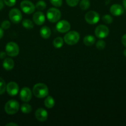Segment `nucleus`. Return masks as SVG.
I'll return each mask as SVG.
<instances>
[{"mask_svg":"<svg viewBox=\"0 0 126 126\" xmlns=\"http://www.w3.org/2000/svg\"><path fill=\"white\" fill-rule=\"evenodd\" d=\"M33 95L37 98H43L48 96L49 89L46 84L43 83H37L33 87Z\"/></svg>","mask_w":126,"mask_h":126,"instance_id":"obj_1","label":"nucleus"},{"mask_svg":"<svg viewBox=\"0 0 126 126\" xmlns=\"http://www.w3.org/2000/svg\"><path fill=\"white\" fill-rule=\"evenodd\" d=\"M80 39V34L75 31L69 32L64 36V41L68 45H75Z\"/></svg>","mask_w":126,"mask_h":126,"instance_id":"obj_2","label":"nucleus"},{"mask_svg":"<svg viewBox=\"0 0 126 126\" xmlns=\"http://www.w3.org/2000/svg\"><path fill=\"white\" fill-rule=\"evenodd\" d=\"M5 111L8 114H14L19 110V103L15 100H11L6 103L4 107Z\"/></svg>","mask_w":126,"mask_h":126,"instance_id":"obj_3","label":"nucleus"},{"mask_svg":"<svg viewBox=\"0 0 126 126\" xmlns=\"http://www.w3.org/2000/svg\"><path fill=\"white\" fill-rule=\"evenodd\" d=\"M61 13L58 9L51 7L47 11V18L49 22L52 23H56L58 22L61 18Z\"/></svg>","mask_w":126,"mask_h":126,"instance_id":"obj_4","label":"nucleus"},{"mask_svg":"<svg viewBox=\"0 0 126 126\" xmlns=\"http://www.w3.org/2000/svg\"><path fill=\"white\" fill-rule=\"evenodd\" d=\"M6 52L10 57H16L19 53V47L14 42H9L6 46Z\"/></svg>","mask_w":126,"mask_h":126,"instance_id":"obj_5","label":"nucleus"},{"mask_svg":"<svg viewBox=\"0 0 126 126\" xmlns=\"http://www.w3.org/2000/svg\"><path fill=\"white\" fill-rule=\"evenodd\" d=\"M100 15L95 11H89L86 13L85 16V21L90 25H95L100 20Z\"/></svg>","mask_w":126,"mask_h":126,"instance_id":"obj_6","label":"nucleus"},{"mask_svg":"<svg viewBox=\"0 0 126 126\" xmlns=\"http://www.w3.org/2000/svg\"><path fill=\"white\" fill-rule=\"evenodd\" d=\"M21 8L26 14H31L35 10V6L31 1L23 0L21 3Z\"/></svg>","mask_w":126,"mask_h":126,"instance_id":"obj_7","label":"nucleus"},{"mask_svg":"<svg viewBox=\"0 0 126 126\" xmlns=\"http://www.w3.org/2000/svg\"><path fill=\"white\" fill-rule=\"evenodd\" d=\"M109 28L104 25H100L96 28L95 30V34L98 38L104 39L109 35Z\"/></svg>","mask_w":126,"mask_h":126,"instance_id":"obj_8","label":"nucleus"},{"mask_svg":"<svg viewBox=\"0 0 126 126\" xmlns=\"http://www.w3.org/2000/svg\"><path fill=\"white\" fill-rule=\"evenodd\" d=\"M9 17L11 22L14 23H19L22 19V15L18 9H12L9 13Z\"/></svg>","mask_w":126,"mask_h":126,"instance_id":"obj_9","label":"nucleus"},{"mask_svg":"<svg viewBox=\"0 0 126 126\" xmlns=\"http://www.w3.org/2000/svg\"><path fill=\"white\" fill-rule=\"evenodd\" d=\"M32 97V92L29 88L27 87H23L20 92V98L21 100L24 102L30 101Z\"/></svg>","mask_w":126,"mask_h":126,"instance_id":"obj_10","label":"nucleus"},{"mask_svg":"<svg viewBox=\"0 0 126 126\" xmlns=\"http://www.w3.org/2000/svg\"><path fill=\"white\" fill-rule=\"evenodd\" d=\"M56 28L57 31L59 33H67L70 30V25L69 22L63 20L58 22V23L56 24Z\"/></svg>","mask_w":126,"mask_h":126,"instance_id":"obj_11","label":"nucleus"},{"mask_svg":"<svg viewBox=\"0 0 126 126\" xmlns=\"http://www.w3.org/2000/svg\"><path fill=\"white\" fill-rule=\"evenodd\" d=\"M19 90V86L16 82L11 81L9 82L6 86V91L7 94L10 95L11 96H15L18 94Z\"/></svg>","mask_w":126,"mask_h":126,"instance_id":"obj_12","label":"nucleus"},{"mask_svg":"<svg viewBox=\"0 0 126 126\" xmlns=\"http://www.w3.org/2000/svg\"><path fill=\"white\" fill-rule=\"evenodd\" d=\"M35 115L36 119L40 122L46 121L48 117V112L46 111V110L42 108H38L36 110Z\"/></svg>","mask_w":126,"mask_h":126,"instance_id":"obj_13","label":"nucleus"},{"mask_svg":"<svg viewBox=\"0 0 126 126\" xmlns=\"http://www.w3.org/2000/svg\"><path fill=\"white\" fill-rule=\"evenodd\" d=\"M33 22L37 25H42L45 22V16L42 12H37L33 16Z\"/></svg>","mask_w":126,"mask_h":126,"instance_id":"obj_14","label":"nucleus"},{"mask_svg":"<svg viewBox=\"0 0 126 126\" xmlns=\"http://www.w3.org/2000/svg\"><path fill=\"white\" fill-rule=\"evenodd\" d=\"M124 7L118 4L112 5L110 7V12L114 16H119L123 14Z\"/></svg>","mask_w":126,"mask_h":126,"instance_id":"obj_15","label":"nucleus"},{"mask_svg":"<svg viewBox=\"0 0 126 126\" xmlns=\"http://www.w3.org/2000/svg\"><path fill=\"white\" fill-rule=\"evenodd\" d=\"M2 66L6 70H11L14 67V62L11 58H6L2 63Z\"/></svg>","mask_w":126,"mask_h":126,"instance_id":"obj_16","label":"nucleus"},{"mask_svg":"<svg viewBox=\"0 0 126 126\" xmlns=\"http://www.w3.org/2000/svg\"><path fill=\"white\" fill-rule=\"evenodd\" d=\"M41 36L44 39H48L50 37L51 34V31L50 28L47 26H44L42 27L40 31Z\"/></svg>","mask_w":126,"mask_h":126,"instance_id":"obj_17","label":"nucleus"},{"mask_svg":"<svg viewBox=\"0 0 126 126\" xmlns=\"http://www.w3.org/2000/svg\"><path fill=\"white\" fill-rule=\"evenodd\" d=\"M96 42V39L92 35H87L84 37V43L86 46H91Z\"/></svg>","mask_w":126,"mask_h":126,"instance_id":"obj_18","label":"nucleus"},{"mask_svg":"<svg viewBox=\"0 0 126 126\" xmlns=\"http://www.w3.org/2000/svg\"><path fill=\"white\" fill-rule=\"evenodd\" d=\"M44 104L46 108H52L55 105V101L51 96H46V98L44 100Z\"/></svg>","mask_w":126,"mask_h":126,"instance_id":"obj_19","label":"nucleus"},{"mask_svg":"<svg viewBox=\"0 0 126 126\" xmlns=\"http://www.w3.org/2000/svg\"><path fill=\"white\" fill-rule=\"evenodd\" d=\"M64 44V40L61 37H57L53 41V44L54 47L57 49H59V48L62 47Z\"/></svg>","mask_w":126,"mask_h":126,"instance_id":"obj_20","label":"nucleus"},{"mask_svg":"<svg viewBox=\"0 0 126 126\" xmlns=\"http://www.w3.org/2000/svg\"><path fill=\"white\" fill-rule=\"evenodd\" d=\"M22 26L26 29L31 30L34 27V24L30 19H25L22 21Z\"/></svg>","mask_w":126,"mask_h":126,"instance_id":"obj_21","label":"nucleus"},{"mask_svg":"<svg viewBox=\"0 0 126 126\" xmlns=\"http://www.w3.org/2000/svg\"><path fill=\"white\" fill-rule=\"evenodd\" d=\"M21 109L22 113H25V114H28L32 110V108L31 105L28 104V103H23V104H22V106H21Z\"/></svg>","mask_w":126,"mask_h":126,"instance_id":"obj_22","label":"nucleus"},{"mask_svg":"<svg viewBox=\"0 0 126 126\" xmlns=\"http://www.w3.org/2000/svg\"><path fill=\"white\" fill-rule=\"evenodd\" d=\"M90 6V2L89 0H82L80 2V7L82 10H87Z\"/></svg>","mask_w":126,"mask_h":126,"instance_id":"obj_23","label":"nucleus"},{"mask_svg":"<svg viewBox=\"0 0 126 126\" xmlns=\"http://www.w3.org/2000/svg\"><path fill=\"white\" fill-rule=\"evenodd\" d=\"M35 7L39 11H43L46 7V4L43 1H39L36 4Z\"/></svg>","mask_w":126,"mask_h":126,"instance_id":"obj_24","label":"nucleus"},{"mask_svg":"<svg viewBox=\"0 0 126 126\" xmlns=\"http://www.w3.org/2000/svg\"><path fill=\"white\" fill-rule=\"evenodd\" d=\"M102 20L103 21L104 23H106V24H111L113 21V18L110 15L106 14L103 16Z\"/></svg>","mask_w":126,"mask_h":126,"instance_id":"obj_25","label":"nucleus"},{"mask_svg":"<svg viewBox=\"0 0 126 126\" xmlns=\"http://www.w3.org/2000/svg\"><path fill=\"white\" fill-rule=\"evenodd\" d=\"M6 90V82H5V81H4L3 79L0 78V95L4 93Z\"/></svg>","mask_w":126,"mask_h":126,"instance_id":"obj_26","label":"nucleus"},{"mask_svg":"<svg viewBox=\"0 0 126 126\" xmlns=\"http://www.w3.org/2000/svg\"><path fill=\"white\" fill-rule=\"evenodd\" d=\"M105 47H106V43L105 41L99 40L96 43V47L99 50H103L105 49Z\"/></svg>","mask_w":126,"mask_h":126,"instance_id":"obj_27","label":"nucleus"},{"mask_svg":"<svg viewBox=\"0 0 126 126\" xmlns=\"http://www.w3.org/2000/svg\"><path fill=\"white\" fill-rule=\"evenodd\" d=\"M51 4L57 7H61L63 4V0H49Z\"/></svg>","mask_w":126,"mask_h":126,"instance_id":"obj_28","label":"nucleus"},{"mask_svg":"<svg viewBox=\"0 0 126 126\" xmlns=\"http://www.w3.org/2000/svg\"><path fill=\"white\" fill-rule=\"evenodd\" d=\"M80 0H66V2L70 7H75L79 2Z\"/></svg>","mask_w":126,"mask_h":126,"instance_id":"obj_29","label":"nucleus"},{"mask_svg":"<svg viewBox=\"0 0 126 126\" xmlns=\"http://www.w3.org/2000/svg\"><path fill=\"white\" fill-rule=\"evenodd\" d=\"M11 26V23L10 22H9L8 20H4L1 23V28L2 29L4 30H7Z\"/></svg>","mask_w":126,"mask_h":126,"instance_id":"obj_30","label":"nucleus"},{"mask_svg":"<svg viewBox=\"0 0 126 126\" xmlns=\"http://www.w3.org/2000/svg\"><path fill=\"white\" fill-rule=\"evenodd\" d=\"M4 2L7 6L12 7V6H14L16 4V0H4Z\"/></svg>","mask_w":126,"mask_h":126,"instance_id":"obj_31","label":"nucleus"},{"mask_svg":"<svg viewBox=\"0 0 126 126\" xmlns=\"http://www.w3.org/2000/svg\"><path fill=\"white\" fill-rule=\"evenodd\" d=\"M121 41H122V44H123V45L126 47V34H124V35L122 36Z\"/></svg>","mask_w":126,"mask_h":126,"instance_id":"obj_32","label":"nucleus"},{"mask_svg":"<svg viewBox=\"0 0 126 126\" xmlns=\"http://www.w3.org/2000/svg\"><path fill=\"white\" fill-rule=\"evenodd\" d=\"M6 52H0V59H5L6 56Z\"/></svg>","mask_w":126,"mask_h":126,"instance_id":"obj_33","label":"nucleus"},{"mask_svg":"<svg viewBox=\"0 0 126 126\" xmlns=\"http://www.w3.org/2000/svg\"><path fill=\"white\" fill-rule=\"evenodd\" d=\"M4 34V32H3V29L2 28H0V39L2 38Z\"/></svg>","mask_w":126,"mask_h":126,"instance_id":"obj_34","label":"nucleus"},{"mask_svg":"<svg viewBox=\"0 0 126 126\" xmlns=\"http://www.w3.org/2000/svg\"><path fill=\"white\" fill-rule=\"evenodd\" d=\"M4 1H2V0H0V11L1 9H2V8L4 7Z\"/></svg>","mask_w":126,"mask_h":126,"instance_id":"obj_35","label":"nucleus"},{"mask_svg":"<svg viewBox=\"0 0 126 126\" xmlns=\"http://www.w3.org/2000/svg\"><path fill=\"white\" fill-rule=\"evenodd\" d=\"M18 126L17 124H16V123H8V124H6V126Z\"/></svg>","mask_w":126,"mask_h":126,"instance_id":"obj_36","label":"nucleus"},{"mask_svg":"<svg viewBox=\"0 0 126 126\" xmlns=\"http://www.w3.org/2000/svg\"><path fill=\"white\" fill-rule=\"evenodd\" d=\"M123 6L125 9L126 10V0H123Z\"/></svg>","mask_w":126,"mask_h":126,"instance_id":"obj_37","label":"nucleus"},{"mask_svg":"<svg viewBox=\"0 0 126 126\" xmlns=\"http://www.w3.org/2000/svg\"><path fill=\"white\" fill-rule=\"evenodd\" d=\"M124 56L126 57V49L124 50Z\"/></svg>","mask_w":126,"mask_h":126,"instance_id":"obj_38","label":"nucleus"}]
</instances>
